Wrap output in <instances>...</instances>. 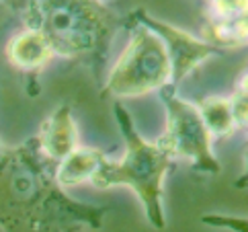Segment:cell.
<instances>
[{
    "label": "cell",
    "mask_w": 248,
    "mask_h": 232,
    "mask_svg": "<svg viewBox=\"0 0 248 232\" xmlns=\"http://www.w3.org/2000/svg\"><path fill=\"white\" fill-rule=\"evenodd\" d=\"M236 93H242V95H248V70L240 76V80H238V88Z\"/></svg>",
    "instance_id": "cell-13"
},
{
    "label": "cell",
    "mask_w": 248,
    "mask_h": 232,
    "mask_svg": "<svg viewBox=\"0 0 248 232\" xmlns=\"http://www.w3.org/2000/svg\"><path fill=\"white\" fill-rule=\"evenodd\" d=\"M39 146L49 158L62 163L68 154L78 148V130L72 119V111L68 105H60L49 117L41 123L37 133Z\"/></svg>",
    "instance_id": "cell-7"
},
{
    "label": "cell",
    "mask_w": 248,
    "mask_h": 232,
    "mask_svg": "<svg viewBox=\"0 0 248 232\" xmlns=\"http://www.w3.org/2000/svg\"><path fill=\"white\" fill-rule=\"evenodd\" d=\"M2 154H4V146H2V142H0V158H2Z\"/></svg>",
    "instance_id": "cell-14"
},
{
    "label": "cell",
    "mask_w": 248,
    "mask_h": 232,
    "mask_svg": "<svg viewBox=\"0 0 248 232\" xmlns=\"http://www.w3.org/2000/svg\"><path fill=\"white\" fill-rule=\"evenodd\" d=\"M230 105H232L236 126H248V95L234 93V97L230 99Z\"/></svg>",
    "instance_id": "cell-11"
},
{
    "label": "cell",
    "mask_w": 248,
    "mask_h": 232,
    "mask_svg": "<svg viewBox=\"0 0 248 232\" xmlns=\"http://www.w3.org/2000/svg\"><path fill=\"white\" fill-rule=\"evenodd\" d=\"M58 165L37 136L0 158V228L4 232H74L101 228L107 206L76 201L58 183Z\"/></svg>",
    "instance_id": "cell-1"
},
{
    "label": "cell",
    "mask_w": 248,
    "mask_h": 232,
    "mask_svg": "<svg viewBox=\"0 0 248 232\" xmlns=\"http://www.w3.org/2000/svg\"><path fill=\"white\" fill-rule=\"evenodd\" d=\"M113 111L125 140V154L119 160H105L91 183L99 189L115 185L129 187L144 206L150 224L162 230L166 226L162 206L164 177L172 166V158L158 142H146L140 136L129 111L121 103H115Z\"/></svg>",
    "instance_id": "cell-3"
},
{
    "label": "cell",
    "mask_w": 248,
    "mask_h": 232,
    "mask_svg": "<svg viewBox=\"0 0 248 232\" xmlns=\"http://www.w3.org/2000/svg\"><path fill=\"white\" fill-rule=\"evenodd\" d=\"M6 56L15 68L25 70V72H35V70L46 68L56 53L51 50L49 41L46 39V35H41L39 31L25 29L8 41Z\"/></svg>",
    "instance_id": "cell-8"
},
{
    "label": "cell",
    "mask_w": 248,
    "mask_h": 232,
    "mask_svg": "<svg viewBox=\"0 0 248 232\" xmlns=\"http://www.w3.org/2000/svg\"><path fill=\"white\" fill-rule=\"evenodd\" d=\"M125 27H131V39L109 72L105 93L123 99L141 97L170 84L172 66L160 37L148 27L127 19Z\"/></svg>",
    "instance_id": "cell-4"
},
{
    "label": "cell",
    "mask_w": 248,
    "mask_h": 232,
    "mask_svg": "<svg viewBox=\"0 0 248 232\" xmlns=\"http://www.w3.org/2000/svg\"><path fill=\"white\" fill-rule=\"evenodd\" d=\"M25 29L46 35L56 56L72 58L101 72L119 17L101 2H25L21 6Z\"/></svg>",
    "instance_id": "cell-2"
},
{
    "label": "cell",
    "mask_w": 248,
    "mask_h": 232,
    "mask_svg": "<svg viewBox=\"0 0 248 232\" xmlns=\"http://www.w3.org/2000/svg\"><path fill=\"white\" fill-rule=\"evenodd\" d=\"M127 21H134L148 27L152 33H156L160 41L164 43V48L168 51V58H170V66H172V84L176 86L181 80L187 76L191 70H195L199 64H203L207 58L217 56L221 53L219 48L209 46L205 39L193 37L191 33L179 29L174 25H168L164 21H158L154 17H150L144 8H138L134 11Z\"/></svg>",
    "instance_id": "cell-6"
},
{
    "label": "cell",
    "mask_w": 248,
    "mask_h": 232,
    "mask_svg": "<svg viewBox=\"0 0 248 232\" xmlns=\"http://www.w3.org/2000/svg\"><path fill=\"white\" fill-rule=\"evenodd\" d=\"M107 160L103 150L78 146L72 154H68L58 165V183L62 187H74L82 185L86 181H93V177L99 171V166Z\"/></svg>",
    "instance_id": "cell-9"
},
{
    "label": "cell",
    "mask_w": 248,
    "mask_h": 232,
    "mask_svg": "<svg viewBox=\"0 0 248 232\" xmlns=\"http://www.w3.org/2000/svg\"><path fill=\"white\" fill-rule=\"evenodd\" d=\"M236 187H248V150L244 154V173L236 179Z\"/></svg>",
    "instance_id": "cell-12"
},
{
    "label": "cell",
    "mask_w": 248,
    "mask_h": 232,
    "mask_svg": "<svg viewBox=\"0 0 248 232\" xmlns=\"http://www.w3.org/2000/svg\"><path fill=\"white\" fill-rule=\"evenodd\" d=\"M158 93L166 109V130L158 144L170 158H187L195 171L217 175L219 163L211 152V133L203 123L199 107L181 99L172 83Z\"/></svg>",
    "instance_id": "cell-5"
},
{
    "label": "cell",
    "mask_w": 248,
    "mask_h": 232,
    "mask_svg": "<svg viewBox=\"0 0 248 232\" xmlns=\"http://www.w3.org/2000/svg\"><path fill=\"white\" fill-rule=\"evenodd\" d=\"M199 113L211 136L230 138L238 128L232 115L230 99H224V97H207V99H203L199 103Z\"/></svg>",
    "instance_id": "cell-10"
}]
</instances>
